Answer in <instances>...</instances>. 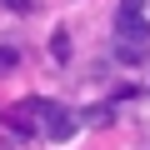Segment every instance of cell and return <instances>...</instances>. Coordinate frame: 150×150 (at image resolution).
<instances>
[{"instance_id":"obj_3","label":"cell","mask_w":150,"mask_h":150,"mask_svg":"<svg viewBox=\"0 0 150 150\" xmlns=\"http://www.w3.org/2000/svg\"><path fill=\"white\" fill-rule=\"evenodd\" d=\"M145 5H150V0H120L115 20H140V15H145Z\"/></svg>"},{"instance_id":"obj_2","label":"cell","mask_w":150,"mask_h":150,"mask_svg":"<svg viewBox=\"0 0 150 150\" xmlns=\"http://www.w3.org/2000/svg\"><path fill=\"white\" fill-rule=\"evenodd\" d=\"M45 115H50V135L55 140H70V130H75V120L60 110V105H45Z\"/></svg>"},{"instance_id":"obj_1","label":"cell","mask_w":150,"mask_h":150,"mask_svg":"<svg viewBox=\"0 0 150 150\" xmlns=\"http://www.w3.org/2000/svg\"><path fill=\"white\" fill-rule=\"evenodd\" d=\"M115 35L130 40V50H140V45L150 40V25H145V15H140V20H115Z\"/></svg>"},{"instance_id":"obj_6","label":"cell","mask_w":150,"mask_h":150,"mask_svg":"<svg viewBox=\"0 0 150 150\" xmlns=\"http://www.w3.org/2000/svg\"><path fill=\"white\" fill-rule=\"evenodd\" d=\"M5 10H15V15H25V10H30V0H5Z\"/></svg>"},{"instance_id":"obj_5","label":"cell","mask_w":150,"mask_h":150,"mask_svg":"<svg viewBox=\"0 0 150 150\" xmlns=\"http://www.w3.org/2000/svg\"><path fill=\"white\" fill-rule=\"evenodd\" d=\"M10 65H15V50H10V45H0V70H10Z\"/></svg>"},{"instance_id":"obj_4","label":"cell","mask_w":150,"mask_h":150,"mask_svg":"<svg viewBox=\"0 0 150 150\" xmlns=\"http://www.w3.org/2000/svg\"><path fill=\"white\" fill-rule=\"evenodd\" d=\"M50 55H55V60H70V35H65V30L50 35Z\"/></svg>"}]
</instances>
